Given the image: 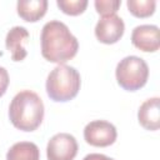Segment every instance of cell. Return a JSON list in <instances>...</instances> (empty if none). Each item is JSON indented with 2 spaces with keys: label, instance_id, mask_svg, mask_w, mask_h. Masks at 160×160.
Returning a JSON list of instances; mask_svg holds the SVG:
<instances>
[{
  "label": "cell",
  "instance_id": "cell-4",
  "mask_svg": "<svg viewBox=\"0 0 160 160\" xmlns=\"http://www.w3.org/2000/svg\"><path fill=\"white\" fill-rule=\"evenodd\" d=\"M115 75L118 84L124 90L135 91L146 84L149 78V68L144 59L131 55L119 61Z\"/></svg>",
  "mask_w": 160,
  "mask_h": 160
},
{
  "label": "cell",
  "instance_id": "cell-3",
  "mask_svg": "<svg viewBox=\"0 0 160 160\" xmlns=\"http://www.w3.org/2000/svg\"><path fill=\"white\" fill-rule=\"evenodd\" d=\"M81 85L80 74L72 66L60 64L54 68L46 79V92L52 101L65 102L72 100Z\"/></svg>",
  "mask_w": 160,
  "mask_h": 160
},
{
  "label": "cell",
  "instance_id": "cell-12",
  "mask_svg": "<svg viewBox=\"0 0 160 160\" xmlns=\"http://www.w3.org/2000/svg\"><path fill=\"white\" fill-rule=\"evenodd\" d=\"M6 160H40V151L36 144L20 141L9 149Z\"/></svg>",
  "mask_w": 160,
  "mask_h": 160
},
{
  "label": "cell",
  "instance_id": "cell-16",
  "mask_svg": "<svg viewBox=\"0 0 160 160\" xmlns=\"http://www.w3.org/2000/svg\"><path fill=\"white\" fill-rule=\"evenodd\" d=\"M9 86V74L5 68L0 66V98L6 92Z\"/></svg>",
  "mask_w": 160,
  "mask_h": 160
},
{
  "label": "cell",
  "instance_id": "cell-15",
  "mask_svg": "<svg viewBox=\"0 0 160 160\" xmlns=\"http://www.w3.org/2000/svg\"><path fill=\"white\" fill-rule=\"evenodd\" d=\"M94 5L96 11L101 16H109V15H114L119 10L121 1L120 0H96Z\"/></svg>",
  "mask_w": 160,
  "mask_h": 160
},
{
  "label": "cell",
  "instance_id": "cell-14",
  "mask_svg": "<svg viewBox=\"0 0 160 160\" xmlns=\"http://www.w3.org/2000/svg\"><path fill=\"white\" fill-rule=\"evenodd\" d=\"M56 4L64 14H68L71 16L82 14L88 6L86 0H70V1L69 0H58Z\"/></svg>",
  "mask_w": 160,
  "mask_h": 160
},
{
  "label": "cell",
  "instance_id": "cell-9",
  "mask_svg": "<svg viewBox=\"0 0 160 160\" xmlns=\"http://www.w3.org/2000/svg\"><path fill=\"white\" fill-rule=\"evenodd\" d=\"M29 41V32L22 26H14L9 30L5 39V45L14 61H21L26 58L28 51L25 45Z\"/></svg>",
  "mask_w": 160,
  "mask_h": 160
},
{
  "label": "cell",
  "instance_id": "cell-2",
  "mask_svg": "<svg viewBox=\"0 0 160 160\" xmlns=\"http://www.w3.org/2000/svg\"><path fill=\"white\" fill-rule=\"evenodd\" d=\"M11 124L21 131L36 130L44 119V104L40 96L31 90L18 92L9 106Z\"/></svg>",
  "mask_w": 160,
  "mask_h": 160
},
{
  "label": "cell",
  "instance_id": "cell-11",
  "mask_svg": "<svg viewBox=\"0 0 160 160\" xmlns=\"http://www.w3.org/2000/svg\"><path fill=\"white\" fill-rule=\"evenodd\" d=\"M18 15L29 22H35L40 20L48 10L46 0H20L16 5Z\"/></svg>",
  "mask_w": 160,
  "mask_h": 160
},
{
  "label": "cell",
  "instance_id": "cell-6",
  "mask_svg": "<svg viewBox=\"0 0 160 160\" xmlns=\"http://www.w3.org/2000/svg\"><path fill=\"white\" fill-rule=\"evenodd\" d=\"M78 154L76 139L66 132L54 135L46 146L48 160H74Z\"/></svg>",
  "mask_w": 160,
  "mask_h": 160
},
{
  "label": "cell",
  "instance_id": "cell-17",
  "mask_svg": "<svg viewBox=\"0 0 160 160\" xmlns=\"http://www.w3.org/2000/svg\"><path fill=\"white\" fill-rule=\"evenodd\" d=\"M82 160H114V159H111L106 155H102V154H89Z\"/></svg>",
  "mask_w": 160,
  "mask_h": 160
},
{
  "label": "cell",
  "instance_id": "cell-10",
  "mask_svg": "<svg viewBox=\"0 0 160 160\" xmlns=\"http://www.w3.org/2000/svg\"><path fill=\"white\" fill-rule=\"evenodd\" d=\"M159 98L148 99L141 104L138 111V119L140 125L146 129L155 131L160 128V109H159Z\"/></svg>",
  "mask_w": 160,
  "mask_h": 160
},
{
  "label": "cell",
  "instance_id": "cell-5",
  "mask_svg": "<svg viewBox=\"0 0 160 160\" xmlns=\"http://www.w3.org/2000/svg\"><path fill=\"white\" fill-rule=\"evenodd\" d=\"M118 136L115 126L105 120H94L84 129V139L91 146L105 148L115 142Z\"/></svg>",
  "mask_w": 160,
  "mask_h": 160
},
{
  "label": "cell",
  "instance_id": "cell-7",
  "mask_svg": "<svg viewBox=\"0 0 160 160\" xmlns=\"http://www.w3.org/2000/svg\"><path fill=\"white\" fill-rule=\"evenodd\" d=\"M125 31V24L120 16L116 14L102 16L95 26V36L102 44H115L118 42Z\"/></svg>",
  "mask_w": 160,
  "mask_h": 160
},
{
  "label": "cell",
  "instance_id": "cell-1",
  "mask_svg": "<svg viewBox=\"0 0 160 160\" xmlns=\"http://www.w3.org/2000/svg\"><path fill=\"white\" fill-rule=\"evenodd\" d=\"M40 40L42 58L59 65L72 59L79 49L78 39L59 20H51L42 26Z\"/></svg>",
  "mask_w": 160,
  "mask_h": 160
},
{
  "label": "cell",
  "instance_id": "cell-8",
  "mask_svg": "<svg viewBox=\"0 0 160 160\" xmlns=\"http://www.w3.org/2000/svg\"><path fill=\"white\" fill-rule=\"evenodd\" d=\"M132 45L145 52H154L159 50V28L156 25H139L131 32Z\"/></svg>",
  "mask_w": 160,
  "mask_h": 160
},
{
  "label": "cell",
  "instance_id": "cell-13",
  "mask_svg": "<svg viewBox=\"0 0 160 160\" xmlns=\"http://www.w3.org/2000/svg\"><path fill=\"white\" fill-rule=\"evenodd\" d=\"M129 11L136 18H148L154 14L156 2L154 0H128Z\"/></svg>",
  "mask_w": 160,
  "mask_h": 160
}]
</instances>
